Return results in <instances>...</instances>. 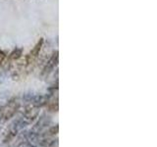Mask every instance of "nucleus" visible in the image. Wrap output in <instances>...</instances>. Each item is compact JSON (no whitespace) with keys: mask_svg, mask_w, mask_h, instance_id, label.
<instances>
[{"mask_svg":"<svg viewBox=\"0 0 157 147\" xmlns=\"http://www.w3.org/2000/svg\"><path fill=\"white\" fill-rule=\"evenodd\" d=\"M58 59H59V56H58V51H55L52 56L49 58V60L46 62L45 64V67L43 68V71H42V75H48V74H50L53 69L57 66L58 64Z\"/></svg>","mask_w":157,"mask_h":147,"instance_id":"nucleus-3","label":"nucleus"},{"mask_svg":"<svg viewBox=\"0 0 157 147\" xmlns=\"http://www.w3.org/2000/svg\"><path fill=\"white\" fill-rule=\"evenodd\" d=\"M20 107L19 102H17L16 100H11L8 104L5 106L4 108H2V110L0 111V115H1V118H3V121H8L9 119L16 114L18 109Z\"/></svg>","mask_w":157,"mask_h":147,"instance_id":"nucleus-1","label":"nucleus"},{"mask_svg":"<svg viewBox=\"0 0 157 147\" xmlns=\"http://www.w3.org/2000/svg\"><path fill=\"white\" fill-rule=\"evenodd\" d=\"M6 57H7V55H6V53H5L3 50H1L0 49V65L4 62V60L6 59Z\"/></svg>","mask_w":157,"mask_h":147,"instance_id":"nucleus-6","label":"nucleus"},{"mask_svg":"<svg viewBox=\"0 0 157 147\" xmlns=\"http://www.w3.org/2000/svg\"><path fill=\"white\" fill-rule=\"evenodd\" d=\"M57 132H58V126H53L52 129L49 130V131H48V134H49V135H53V134H56Z\"/></svg>","mask_w":157,"mask_h":147,"instance_id":"nucleus-7","label":"nucleus"},{"mask_svg":"<svg viewBox=\"0 0 157 147\" xmlns=\"http://www.w3.org/2000/svg\"><path fill=\"white\" fill-rule=\"evenodd\" d=\"M57 110H58V103H57V101H56V103H55V102H53L52 104L49 105V111L55 112V111H57Z\"/></svg>","mask_w":157,"mask_h":147,"instance_id":"nucleus-5","label":"nucleus"},{"mask_svg":"<svg viewBox=\"0 0 157 147\" xmlns=\"http://www.w3.org/2000/svg\"><path fill=\"white\" fill-rule=\"evenodd\" d=\"M43 42H44L43 38H40V39H39V41L36 44V45H34V47H33V50L26 56V63H27V65H29V64L33 63V61L36 60V59L38 57L39 52H40L41 48H42Z\"/></svg>","mask_w":157,"mask_h":147,"instance_id":"nucleus-2","label":"nucleus"},{"mask_svg":"<svg viewBox=\"0 0 157 147\" xmlns=\"http://www.w3.org/2000/svg\"><path fill=\"white\" fill-rule=\"evenodd\" d=\"M22 54H23V49L19 48V47H16L11 53H10L9 58L11 59V60H18L19 58H21Z\"/></svg>","mask_w":157,"mask_h":147,"instance_id":"nucleus-4","label":"nucleus"}]
</instances>
